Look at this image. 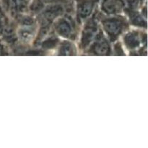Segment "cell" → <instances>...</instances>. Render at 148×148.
Wrapping results in <instances>:
<instances>
[{
    "label": "cell",
    "instance_id": "cell-7",
    "mask_svg": "<svg viewBox=\"0 0 148 148\" xmlns=\"http://www.w3.org/2000/svg\"><path fill=\"white\" fill-rule=\"evenodd\" d=\"M36 34V28L34 25H20L16 31L17 39L23 43H29L34 39Z\"/></svg>",
    "mask_w": 148,
    "mask_h": 148
},
{
    "label": "cell",
    "instance_id": "cell-12",
    "mask_svg": "<svg viewBox=\"0 0 148 148\" xmlns=\"http://www.w3.org/2000/svg\"><path fill=\"white\" fill-rule=\"evenodd\" d=\"M130 20L133 25L139 27H146V20H144L143 16L137 12L131 10L130 12Z\"/></svg>",
    "mask_w": 148,
    "mask_h": 148
},
{
    "label": "cell",
    "instance_id": "cell-17",
    "mask_svg": "<svg viewBox=\"0 0 148 148\" xmlns=\"http://www.w3.org/2000/svg\"><path fill=\"white\" fill-rule=\"evenodd\" d=\"M46 4H49V3H53V2H56L59 0H43Z\"/></svg>",
    "mask_w": 148,
    "mask_h": 148
},
{
    "label": "cell",
    "instance_id": "cell-3",
    "mask_svg": "<svg viewBox=\"0 0 148 148\" xmlns=\"http://www.w3.org/2000/svg\"><path fill=\"white\" fill-rule=\"evenodd\" d=\"M65 12V7L63 4L58 1L49 3L45 6L43 11L40 12L42 21L51 24L53 22L62 17Z\"/></svg>",
    "mask_w": 148,
    "mask_h": 148
},
{
    "label": "cell",
    "instance_id": "cell-11",
    "mask_svg": "<svg viewBox=\"0 0 148 148\" xmlns=\"http://www.w3.org/2000/svg\"><path fill=\"white\" fill-rule=\"evenodd\" d=\"M46 3L43 0H30L27 5V10L32 14H38L43 11Z\"/></svg>",
    "mask_w": 148,
    "mask_h": 148
},
{
    "label": "cell",
    "instance_id": "cell-9",
    "mask_svg": "<svg viewBox=\"0 0 148 148\" xmlns=\"http://www.w3.org/2000/svg\"><path fill=\"white\" fill-rule=\"evenodd\" d=\"M124 43L130 49H136L140 45V36L136 32H130L124 37Z\"/></svg>",
    "mask_w": 148,
    "mask_h": 148
},
{
    "label": "cell",
    "instance_id": "cell-5",
    "mask_svg": "<svg viewBox=\"0 0 148 148\" xmlns=\"http://www.w3.org/2000/svg\"><path fill=\"white\" fill-rule=\"evenodd\" d=\"M98 0H78L76 4V11L79 21H86L95 10Z\"/></svg>",
    "mask_w": 148,
    "mask_h": 148
},
{
    "label": "cell",
    "instance_id": "cell-8",
    "mask_svg": "<svg viewBox=\"0 0 148 148\" xmlns=\"http://www.w3.org/2000/svg\"><path fill=\"white\" fill-rule=\"evenodd\" d=\"M101 9L108 15L114 16L121 12L122 3L119 0H103Z\"/></svg>",
    "mask_w": 148,
    "mask_h": 148
},
{
    "label": "cell",
    "instance_id": "cell-13",
    "mask_svg": "<svg viewBox=\"0 0 148 148\" xmlns=\"http://www.w3.org/2000/svg\"><path fill=\"white\" fill-rule=\"evenodd\" d=\"M3 36H4V39L7 40L8 43H12L16 41L17 39L16 33H14V30L11 27H4L2 31Z\"/></svg>",
    "mask_w": 148,
    "mask_h": 148
},
{
    "label": "cell",
    "instance_id": "cell-2",
    "mask_svg": "<svg viewBox=\"0 0 148 148\" xmlns=\"http://www.w3.org/2000/svg\"><path fill=\"white\" fill-rule=\"evenodd\" d=\"M102 25L108 37L116 38L125 28V22L121 17H110L103 20Z\"/></svg>",
    "mask_w": 148,
    "mask_h": 148
},
{
    "label": "cell",
    "instance_id": "cell-6",
    "mask_svg": "<svg viewBox=\"0 0 148 148\" xmlns=\"http://www.w3.org/2000/svg\"><path fill=\"white\" fill-rule=\"evenodd\" d=\"M90 46H92L94 53L99 56H105L110 51V46L108 40L100 33H98Z\"/></svg>",
    "mask_w": 148,
    "mask_h": 148
},
{
    "label": "cell",
    "instance_id": "cell-10",
    "mask_svg": "<svg viewBox=\"0 0 148 148\" xmlns=\"http://www.w3.org/2000/svg\"><path fill=\"white\" fill-rule=\"evenodd\" d=\"M59 55L62 56H72L76 53V48L75 45L69 41H64L59 48Z\"/></svg>",
    "mask_w": 148,
    "mask_h": 148
},
{
    "label": "cell",
    "instance_id": "cell-14",
    "mask_svg": "<svg viewBox=\"0 0 148 148\" xmlns=\"http://www.w3.org/2000/svg\"><path fill=\"white\" fill-rule=\"evenodd\" d=\"M42 40H43V42H42V47H43V49H52V48H53L54 46H56L58 43L57 38L53 37V36H51L50 38H48L47 36H46V37Z\"/></svg>",
    "mask_w": 148,
    "mask_h": 148
},
{
    "label": "cell",
    "instance_id": "cell-4",
    "mask_svg": "<svg viewBox=\"0 0 148 148\" xmlns=\"http://www.w3.org/2000/svg\"><path fill=\"white\" fill-rule=\"evenodd\" d=\"M55 31L59 36L65 38H70L75 33L74 23L69 17H61L55 20Z\"/></svg>",
    "mask_w": 148,
    "mask_h": 148
},
{
    "label": "cell",
    "instance_id": "cell-1",
    "mask_svg": "<svg viewBox=\"0 0 148 148\" xmlns=\"http://www.w3.org/2000/svg\"><path fill=\"white\" fill-rule=\"evenodd\" d=\"M98 33V27L96 22L93 20H88L85 25L80 36V46L83 49L89 48L93 43Z\"/></svg>",
    "mask_w": 148,
    "mask_h": 148
},
{
    "label": "cell",
    "instance_id": "cell-15",
    "mask_svg": "<svg viewBox=\"0 0 148 148\" xmlns=\"http://www.w3.org/2000/svg\"><path fill=\"white\" fill-rule=\"evenodd\" d=\"M140 0H124L126 7L130 10H134L137 8Z\"/></svg>",
    "mask_w": 148,
    "mask_h": 148
},
{
    "label": "cell",
    "instance_id": "cell-16",
    "mask_svg": "<svg viewBox=\"0 0 148 148\" xmlns=\"http://www.w3.org/2000/svg\"><path fill=\"white\" fill-rule=\"evenodd\" d=\"M20 23L21 25H34V19L29 15L23 16L20 17Z\"/></svg>",
    "mask_w": 148,
    "mask_h": 148
}]
</instances>
